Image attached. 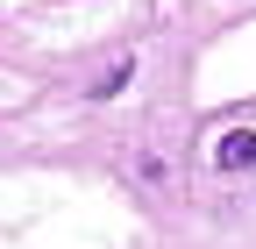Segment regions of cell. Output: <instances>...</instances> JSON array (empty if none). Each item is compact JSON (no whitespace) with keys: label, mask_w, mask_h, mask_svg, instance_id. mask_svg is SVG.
Returning a JSON list of instances; mask_svg holds the SVG:
<instances>
[{"label":"cell","mask_w":256,"mask_h":249,"mask_svg":"<svg viewBox=\"0 0 256 249\" xmlns=\"http://www.w3.org/2000/svg\"><path fill=\"white\" fill-rule=\"evenodd\" d=\"M214 164L220 171H256V128H228L214 142Z\"/></svg>","instance_id":"6da1fadb"},{"label":"cell","mask_w":256,"mask_h":249,"mask_svg":"<svg viewBox=\"0 0 256 249\" xmlns=\"http://www.w3.org/2000/svg\"><path fill=\"white\" fill-rule=\"evenodd\" d=\"M128 78H136V57H121V64H107L100 78H92V100H114V92H121Z\"/></svg>","instance_id":"7a4b0ae2"}]
</instances>
